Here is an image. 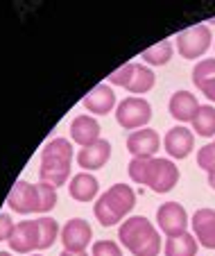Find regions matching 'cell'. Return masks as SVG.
<instances>
[{"instance_id":"cell-4","label":"cell","mask_w":215,"mask_h":256,"mask_svg":"<svg viewBox=\"0 0 215 256\" xmlns=\"http://www.w3.org/2000/svg\"><path fill=\"white\" fill-rule=\"evenodd\" d=\"M57 188L50 184H30L25 179H18L14 184V188L10 190L7 204L10 208H14L16 213L25 216V213H48L57 206Z\"/></svg>"},{"instance_id":"cell-16","label":"cell","mask_w":215,"mask_h":256,"mask_svg":"<svg viewBox=\"0 0 215 256\" xmlns=\"http://www.w3.org/2000/svg\"><path fill=\"white\" fill-rule=\"evenodd\" d=\"M109 159H111V143L104 138H100L93 145H86V148H82V150L77 152V166H80L84 172L104 168Z\"/></svg>"},{"instance_id":"cell-9","label":"cell","mask_w":215,"mask_h":256,"mask_svg":"<svg viewBox=\"0 0 215 256\" xmlns=\"http://www.w3.org/2000/svg\"><path fill=\"white\" fill-rule=\"evenodd\" d=\"M156 222L161 234L170 236H179V234L188 232V211L179 202H163L156 208Z\"/></svg>"},{"instance_id":"cell-8","label":"cell","mask_w":215,"mask_h":256,"mask_svg":"<svg viewBox=\"0 0 215 256\" xmlns=\"http://www.w3.org/2000/svg\"><path fill=\"white\" fill-rule=\"evenodd\" d=\"M213 44V34L206 23L186 28L177 34V52L184 59H200Z\"/></svg>"},{"instance_id":"cell-5","label":"cell","mask_w":215,"mask_h":256,"mask_svg":"<svg viewBox=\"0 0 215 256\" xmlns=\"http://www.w3.org/2000/svg\"><path fill=\"white\" fill-rule=\"evenodd\" d=\"M134 206H136L134 188L129 184H114L102 195H98L96 204H93V213H96L98 222L102 227H114Z\"/></svg>"},{"instance_id":"cell-13","label":"cell","mask_w":215,"mask_h":256,"mask_svg":"<svg viewBox=\"0 0 215 256\" xmlns=\"http://www.w3.org/2000/svg\"><path fill=\"white\" fill-rule=\"evenodd\" d=\"M82 104H84L86 112H91L93 116H106V114H111L118 106V102H116V93L114 88L109 86V84H98V86H93L91 91L86 93V98L82 100Z\"/></svg>"},{"instance_id":"cell-22","label":"cell","mask_w":215,"mask_h":256,"mask_svg":"<svg viewBox=\"0 0 215 256\" xmlns=\"http://www.w3.org/2000/svg\"><path fill=\"white\" fill-rule=\"evenodd\" d=\"M172 54H174L172 41L163 39V41H158V44L145 48L143 52H140V59H143L145 64H150V66H166V64L172 59Z\"/></svg>"},{"instance_id":"cell-30","label":"cell","mask_w":215,"mask_h":256,"mask_svg":"<svg viewBox=\"0 0 215 256\" xmlns=\"http://www.w3.org/2000/svg\"><path fill=\"white\" fill-rule=\"evenodd\" d=\"M208 186H210V188L215 190V168H213V170H210V172H208Z\"/></svg>"},{"instance_id":"cell-12","label":"cell","mask_w":215,"mask_h":256,"mask_svg":"<svg viewBox=\"0 0 215 256\" xmlns=\"http://www.w3.org/2000/svg\"><path fill=\"white\" fill-rule=\"evenodd\" d=\"M163 148L172 159H186L192 150H195V134L188 127L177 125L168 130V134L163 136Z\"/></svg>"},{"instance_id":"cell-3","label":"cell","mask_w":215,"mask_h":256,"mask_svg":"<svg viewBox=\"0 0 215 256\" xmlns=\"http://www.w3.org/2000/svg\"><path fill=\"white\" fill-rule=\"evenodd\" d=\"M72 143L64 136H54L41 150V166H38V179L43 184L59 188L66 184L72 168Z\"/></svg>"},{"instance_id":"cell-25","label":"cell","mask_w":215,"mask_h":256,"mask_svg":"<svg viewBox=\"0 0 215 256\" xmlns=\"http://www.w3.org/2000/svg\"><path fill=\"white\" fill-rule=\"evenodd\" d=\"M197 166H200L206 174L215 168V148H213V143L202 145L200 150H197Z\"/></svg>"},{"instance_id":"cell-31","label":"cell","mask_w":215,"mask_h":256,"mask_svg":"<svg viewBox=\"0 0 215 256\" xmlns=\"http://www.w3.org/2000/svg\"><path fill=\"white\" fill-rule=\"evenodd\" d=\"M0 256H12V254H10V252H0Z\"/></svg>"},{"instance_id":"cell-19","label":"cell","mask_w":215,"mask_h":256,"mask_svg":"<svg viewBox=\"0 0 215 256\" xmlns=\"http://www.w3.org/2000/svg\"><path fill=\"white\" fill-rule=\"evenodd\" d=\"M98 190H100V184H98V179L91 172L75 174L70 179V184H68V193L77 202H93V200H98Z\"/></svg>"},{"instance_id":"cell-23","label":"cell","mask_w":215,"mask_h":256,"mask_svg":"<svg viewBox=\"0 0 215 256\" xmlns=\"http://www.w3.org/2000/svg\"><path fill=\"white\" fill-rule=\"evenodd\" d=\"M36 227H38V250H48V247H52L54 242H57L59 234H62L59 222L54 220V218H48V216L36 218Z\"/></svg>"},{"instance_id":"cell-28","label":"cell","mask_w":215,"mask_h":256,"mask_svg":"<svg viewBox=\"0 0 215 256\" xmlns=\"http://www.w3.org/2000/svg\"><path fill=\"white\" fill-rule=\"evenodd\" d=\"M200 91L204 93V96L208 98L210 102H215V80H213V82H208V84H204V86H202Z\"/></svg>"},{"instance_id":"cell-6","label":"cell","mask_w":215,"mask_h":256,"mask_svg":"<svg viewBox=\"0 0 215 256\" xmlns=\"http://www.w3.org/2000/svg\"><path fill=\"white\" fill-rule=\"evenodd\" d=\"M109 84L122 86V88H127L129 93L143 98V93H148V91L154 88V84H156V75H154L148 66H143V64L129 62V64H122L120 68H116V70L111 72Z\"/></svg>"},{"instance_id":"cell-7","label":"cell","mask_w":215,"mask_h":256,"mask_svg":"<svg viewBox=\"0 0 215 256\" xmlns=\"http://www.w3.org/2000/svg\"><path fill=\"white\" fill-rule=\"evenodd\" d=\"M152 120V104L140 96H127L116 106V122L122 130H143Z\"/></svg>"},{"instance_id":"cell-17","label":"cell","mask_w":215,"mask_h":256,"mask_svg":"<svg viewBox=\"0 0 215 256\" xmlns=\"http://www.w3.org/2000/svg\"><path fill=\"white\" fill-rule=\"evenodd\" d=\"M70 138L82 148L98 143L100 140V122H98V118L91 116V114L75 116L70 120Z\"/></svg>"},{"instance_id":"cell-32","label":"cell","mask_w":215,"mask_h":256,"mask_svg":"<svg viewBox=\"0 0 215 256\" xmlns=\"http://www.w3.org/2000/svg\"><path fill=\"white\" fill-rule=\"evenodd\" d=\"M210 23H213V25H215V18H210Z\"/></svg>"},{"instance_id":"cell-11","label":"cell","mask_w":215,"mask_h":256,"mask_svg":"<svg viewBox=\"0 0 215 256\" xmlns=\"http://www.w3.org/2000/svg\"><path fill=\"white\" fill-rule=\"evenodd\" d=\"M158 148H161V138L150 127L136 130L127 136V150L132 154V159H152L158 152Z\"/></svg>"},{"instance_id":"cell-33","label":"cell","mask_w":215,"mask_h":256,"mask_svg":"<svg viewBox=\"0 0 215 256\" xmlns=\"http://www.w3.org/2000/svg\"><path fill=\"white\" fill-rule=\"evenodd\" d=\"M213 148H215V138H213Z\"/></svg>"},{"instance_id":"cell-10","label":"cell","mask_w":215,"mask_h":256,"mask_svg":"<svg viewBox=\"0 0 215 256\" xmlns=\"http://www.w3.org/2000/svg\"><path fill=\"white\" fill-rule=\"evenodd\" d=\"M59 238H62L64 250L86 252V247H88V242H91V238H93V229H91V224H88V220H84V218H72V220H68L62 227Z\"/></svg>"},{"instance_id":"cell-20","label":"cell","mask_w":215,"mask_h":256,"mask_svg":"<svg viewBox=\"0 0 215 256\" xmlns=\"http://www.w3.org/2000/svg\"><path fill=\"white\" fill-rule=\"evenodd\" d=\"M197 238L192 234H179V236H170L163 245L166 256H197Z\"/></svg>"},{"instance_id":"cell-14","label":"cell","mask_w":215,"mask_h":256,"mask_svg":"<svg viewBox=\"0 0 215 256\" xmlns=\"http://www.w3.org/2000/svg\"><path fill=\"white\" fill-rule=\"evenodd\" d=\"M192 236L206 250H215V208H197L190 218Z\"/></svg>"},{"instance_id":"cell-34","label":"cell","mask_w":215,"mask_h":256,"mask_svg":"<svg viewBox=\"0 0 215 256\" xmlns=\"http://www.w3.org/2000/svg\"><path fill=\"white\" fill-rule=\"evenodd\" d=\"M32 256H41V254H32Z\"/></svg>"},{"instance_id":"cell-26","label":"cell","mask_w":215,"mask_h":256,"mask_svg":"<svg viewBox=\"0 0 215 256\" xmlns=\"http://www.w3.org/2000/svg\"><path fill=\"white\" fill-rule=\"evenodd\" d=\"M91 256H122V250H120V245L116 240H109V238H104V240L93 242Z\"/></svg>"},{"instance_id":"cell-24","label":"cell","mask_w":215,"mask_h":256,"mask_svg":"<svg viewBox=\"0 0 215 256\" xmlns=\"http://www.w3.org/2000/svg\"><path fill=\"white\" fill-rule=\"evenodd\" d=\"M215 80V59H200L192 68V82L197 88H202L204 84Z\"/></svg>"},{"instance_id":"cell-15","label":"cell","mask_w":215,"mask_h":256,"mask_svg":"<svg viewBox=\"0 0 215 256\" xmlns=\"http://www.w3.org/2000/svg\"><path fill=\"white\" fill-rule=\"evenodd\" d=\"M10 247L16 252V254H32V252L38 250V227L36 220H20L14 227V234H12Z\"/></svg>"},{"instance_id":"cell-2","label":"cell","mask_w":215,"mask_h":256,"mask_svg":"<svg viewBox=\"0 0 215 256\" xmlns=\"http://www.w3.org/2000/svg\"><path fill=\"white\" fill-rule=\"evenodd\" d=\"M118 240L132 256H158L161 236L145 216H132L118 227Z\"/></svg>"},{"instance_id":"cell-1","label":"cell","mask_w":215,"mask_h":256,"mask_svg":"<svg viewBox=\"0 0 215 256\" xmlns=\"http://www.w3.org/2000/svg\"><path fill=\"white\" fill-rule=\"evenodd\" d=\"M129 179L134 184L148 186L154 193H170L179 184V168L174 161L152 156V159H132L127 166Z\"/></svg>"},{"instance_id":"cell-18","label":"cell","mask_w":215,"mask_h":256,"mask_svg":"<svg viewBox=\"0 0 215 256\" xmlns=\"http://www.w3.org/2000/svg\"><path fill=\"white\" fill-rule=\"evenodd\" d=\"M197 109H200V102H197V98L192 96L190 91L172 93L170 102H168V112H170V116L174 118V120H179L182 125L184 122H192Z\"/></svg>"},{"instance_id":"cell-21","label":"cell","mask_w":215,"mask_h":256,"mask_svg":"<svg viewBox=\"0 0 215 256\" xmlns=\"http://www.w3.org/2000/svg\"><path fill=\"white\" fill-rule=\"evenodd\" d=\"M192 130L197 136L213 138L215 136V106L213 104H200L195 118H192Z\"/></svg>"},{"instance_id":"cell-29","label":"cell","mask_w":215,"mask_h":256,"mask_svg":"<svg viewBox=\"0 0 215 256\" xmlns=\"http://www.w3.org/2000/svg\"><path fill=\"white\" fill-rule=\"evenodd\" d=\"M59 256H88V254H86V252H68V250H64Z\"/></svg>"},{"instance_id":"cell-27","label":"cell","mask_w":215,"mask_h":256,"mask_svg":"<svg viewBox=\"0 0 215 256\" xmlns=\"http://www.w3.org/2000/svg\"><path fill=\"white\" fill-rule=\"evenodd\" d=\"M14 220L10 218V213H0V242L2 240H10L12 238V234H14Z\"/></svg>"}]
</instances>
